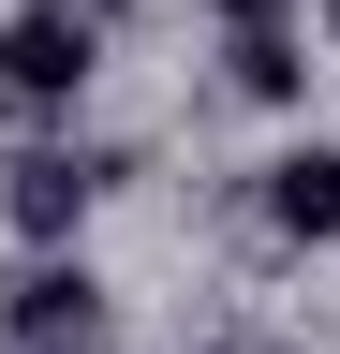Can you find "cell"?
I'll return each mask as SVG.
<instances>
[{"label":"cell","instance_id":"1","mask_svg":"<svg viewBox=\"0 0 340 354\" xmlns=\"http://www.w3.org/2000/svg\"><path fill=\"white\" fill-rule=\"evenodd\" d=\"M89 74H104V15H74V0L0 15V104H15V118H74Z\"/></svg>","mask_w":340,"mask_h":354},{"label":"cell","instance_id":"2","mask_svg":"<svg viewBox=\"0 0 340 354\" xmlns=\"http://www.w3.org/2000/svg\"><path fill=\"white\" fill-rule=\"evenodd\" d=\"M104 325H118V310H104V281L74 251H30L15 295H0V354H104Z\"/></svg>","mask_w":340,"mask_h":354},{"label":"cell","instance_id":"3","mask_svg":"<svg viewBox=\"0 0 340 354\" xmlns=\"http://www.w3.org/2000/svg\"><path fill=\"white\" fill-rule=\"evenodd\" d=\"M89 207H104V162L89 148H15V162H0V236H15V251H74Z\"/></svg>","mask_w":340,"mask_h":354},{"label":"cell","instance_id":"4","mask_svg":"<svg viewBox=\"0 0 340 354\" xmlns=\"http://www.w3.org/2000/svg\"><path fill=\"white\" fill-rule=\"evenodd\" d=\"M251 207H267V236L340 251V148H325V133H311V148H281L267 177H251Z\"/></svg>","mask_w":340,"mask_h":354},{"label":"cell","instance_id":"5","mask_svg":"<svg viewBox=\"0 0 340 354\" xmlns=\"http://www.w3.org/2000/svg\"><path fill=\"white\" fill-rule=\"evenodd\" d=\"M237 104H311V44H296L281 15L237 30Z\"/></svg>","mask_w":340,"mask_h":354},{"label":"cell","instance_id":"6","mask_svg":"<svg viewBox=\"0 0 340 354\" xmlns=\"http://www.w3.org/2000/svg\"><path fill=\"white\" fill-rule=\"evenodd\" d=\"M207 15H237V30H251V15H281V0H207Z\"/></svg>","mask_w":340,"mask_h":354},{"label":"cell","instance_id":"7","mask_svg":"<svg viewBox=\"0 0 340 354\" xmlns=\"http://www.w3.org/2000/svg\"><path fill=\"white\" fill-rule=\"evenodd\" d=\"M325 44H340V0H325Z\"/></svg>","mask_w":340,"mask_h":354}]
</instances>
